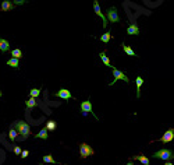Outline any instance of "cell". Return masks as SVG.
<instances>
[{"mask_svg": "<svg viewBox=\"0 0 174 165\" xmlns=\"http://www.w3.org/2000/svg\"><path fill=\"white\" fill-rule=\"evenodd\" d=\"M13 127L17 130V132L20 133L23 136V139H26L28 136L31 134V129H30V125L24 120H18V122H14L13 123Z\"/></svg>", "mask_w": 174, "mask_h": 165, "instance_id": "obj_1", "label": "cell"}, {"mask_svg": "<svg viewBox=\"0 0 174 165\" xmlns=\"http://www.w3.org/2000/svg\"><path fill=\"white\" fill-rule=\"evenodd\" d=\"M153 158H159V160H164V161H167V160H171L174 158V152L169 148H163V150H159L153 154Z\"/></svg>", "mask_w": 174, "mask_h": 165, "instance_id": "obj_2", "label": "cell"}, {"mask_svg": "<svg viewBox=\"0 0 174 165\" xmlns=\"http://www.w3.org/2000/svg\"><path fill=\"white\" fill-rule=\"evenodd\" d=\"M93 154H95V151H93V148L91 145H88L86 143H81L79 144V157L81 158H88L89 155H93Z\"/></svg>", "mask_w": 174, "mask_h": 165, "instance_id": "obj_3", "label": "cell"}, {"mask_svg": "<svg viewBox=\"0 0 174 165\" xmlns=\"http://www.w3.org/2000/svg\"><path fill=\"white\" fill-rule=\"evenodd\" d=\"M79 109H81V113H82L84 116H86L88 113H93V111H92V104H91V101H89V99H86V101L81 102V106H79ZM93 116L98 119L96 113H93Z\"/></svg>", "mask_w": 174, "mask_h": 165, "instance_id": "obj_4", "label": "cell"}, {"mask_svg": "<svg viewBox=\"0 0 174 165\" xmlns=\"http://www.w3.org/2000/svg\"><path fill=\"white\" fill-rule=\"evenodd\" d=\"M113 76H114V80H113V81L110 82L109 86H113V84H114V82L117 81V80H123V81H124V82H127V84H128V82H130V79H128V77L125 76V74H124V73H123V72H120V70H118V69H116V67H114V69H113Z\"/></svg>", "mask_w": 174, "mask_h": 165, "instance_id": "obj_5", "label": "cell"}, {"mask_svg": "<svg viewBox=\"0 0 174 165\" xmlns=\"http://www.w3.org/2000/svg\"><path fill=\"white\" fill-rule=\"evenodd\" d=\"M107 20L113 24L120 21V17H118V13H117V9H116V7H110L107 10Z\"/></svg>", "mask_w": 174, "mask_h": 165, "instance_id": "obj_6", "label": "cell"}, {"mask_svg": "<svg viewBox=\"0 0 174 165\" xmlns=\"http://www.w3.org/2000/svg\"><path fill=\"white\" fill-rule=\"evenodd\" d=\"M93 9H95V13L98 14L100 18H102V21H103V28H106L107 27V17L105 16V14L102 13V10H100V6H99V2H93Z\"/></svg>", "mask_w": 174, "mask_h": 165, "instance_id": "obj_7", "label": "cell"}, {"mask_svg": "<svg viewBox=\"0 0 174 165\" xmlns=\"http://www.w3.org/2000/svg\"><path fill=\"white\" fill-rule=\"evenodd\" d=\"M173 139H174V129H169L167 132L163 134V137H160V139H159V141H162V143H170Z\"/></svg>", "mask_w": 174, "mask_h": 165, "instance_id": "obj_8", "label": "cell"}, {"mask_svg": "<svg viewBox=\"0 0 174 165\" xmlns=\"http://www.w3.org/2000/svg\"><path fill=\"white\" fill-rule=\"evenodd\" d=\"M56 97H59V98H63V99H72L71 93H70L68 90H66V88H60L59 91L56 93Z\"/></svg>", "mask_w": 174, "mask_h": 165, "instance_id": "obj_9", "label": "cell"}, {"mask_svg": "<svg viewBox=\"0 0 174 165\" xmlns=\"http://www.w3.org/2000/svg\"><path fill=\"white\" fill-rule=\"evenodd\" d=\"M127 34L128 35H139L141 31H139V27L137 24H131V25L127 28Z\"/></svg>", "mask_w": 174, "mask_h": 165, "instance_id": "obj_10", "label": "cell"}, {"mask_svg": "<svg viewBox=\"0 0 174 165\" xmlns=\"http://www.w3.org/2000/svg\"><path fill=\"white\" fill-rule=\"evenodd\" d=\"M7 50H10V43H9V41L4 39V38H0V52L6 53Z\"/></svg>", "mask_w": 174, "mask_h": 165, "instance_id": "obj_11", "label": "cell"}, {"mask_svg": "<svg viewBox=\"0 0 174 165\" xmlns=\"http://www.w3.org/2000/svg\"><path fill=\"white\" fill-rule=\"evenodd\" d=\"M14 9V3L13 2H9V0H4L2 2V11H10Z\"/></svg>", "mask_w": 174, "mask_h": 165, "instance_id": "obj_12", "label": "cell"}, {"mask_svg": "<svg viewBox=\"0 0 174 165\" xmlns=\"http://www.w3.org/2000/svg\"><path fill=\"white\" fill-rule=\"evenodd\" d=\"M135 82H137V98H141V86L144 84V80L141 76H138L135 79Z\"/></svg>", "mask_w": 174, "mask_h": 165, "instance_id": "obj_13", "label": "cell"}, {"mask_svg": "<svg viewBox=\"0 0 174 165\" xmlns=\"http://www.w3.org/2000/svg\"><path fill=\"white\" fill-rule=\"evenodd\" d=\"M99 57L102 59V62L105 63L107 67H110V69H114V67L110 64V60H109V57H107V55H106V52H100V53H99Z\"/></svg>", "mask_w": 174, "mask_h": 165, "instance_id": "obj_14", "label": "cell"}, {"mask_svg": "<svg viewBox=\"0 0 174 165\" xmlns=\"http://www.w3.org/2000/svg\"><path fill=\"white\" fill-rule=\"evenodd\" d=\"M132 160H138L141 164H144V165H149V158H146L144 154H139V155H134L132 157Z\"/></svg>", "mask_w": 174, "mask_h": 165, "instance_id": "obj_15", "label": "cell"}, {"mask_svg": "<svg viewBox=\"0 0 174 165\" xmlns=\"http://www.w3.org/2000/svg\"><path fill=\"white\" fill-rule=\"evenodd\" d=\"M33 137H36V139H42V140H46L49 136H47V130H46V127H43V129H40V132L39 133H36Z\"/></svg>", "mask_w": 174, "mask_h": 165, "instance_id": "obj_16", "label": "cell"}, {"mask_svg": "<svg viewBox=\"0 0 174 165\" xmlns=\"http://www.w3.org/2000/svg\"><path fill=\"white\" fill-rule=\"evenodd\" d=\"M121 48H123V50H124V52L127 53L128 56H132V57H135V56H137V55H135V52H134V50H132L130 46H127V45H125L124 42L121 43Z\"/></svg>", "mask_w": 174, "mask_h": 165, "instance_id": "obj_17", "label": "cell"}, {"mask_svg": "<svg viewBox=\"0 0 174 165\" xmlns=\"http://www.w3.org/2000/svg\"><path fill=\"white\" fill-rule=\"evenodd\" d=\"M56 127H57V123L54 120H47V123H46L47 132H53V130H56Z\"/></svg>", "mask_w": 174, "mask_h": 165, "instance_id": "obj_18", "label": "cell"}, {"mask_svg": "<svg viewBox=\"0 0 174 165\" xmlns=\"http://www.w3.org/2000/svg\"><path fill=\"white\" fill-rule=\"evenodd\" d=\"M11 56H13L14 59H18V60H20L21 57H23V50L18 49V48H17V49H13V50H11Z\"/></svg>", "mask_w": 174, "mask_h": 165, "instance_id": "obj_19", "label": "cell"}, {"mask_svg": "<svg viewBox=\"0 0 174 165\" xmlns=\"http://www.w3.org/2000/svg\"><path fill=\"white\" fill-rule=\"evenodd\" d=\"M25 105H26V108H28V109L35 108V106L38 105V102H36V98H30V99H28V101L25 102Z\"/></svg>", "mask_w": 174, "mask_h": 165, "instance_id": "obj_20", "label": "cell"}, {"mask_svg": "<svg viewBox=\"0 0 174 165\" xmlns=\"http://www.w3.org/2000/svg\"><path fill=\"white\" fill-rule=\"evenodd\" d=\"M7 66H11V67H14V69H18V59H14V57L9 59L7 60Z\"/></svg>", "mask_w": 174, "mask_h": 165, "instance_id": "obj_21", "label": "cell"}, {"mask_svg": "<svg viewBox=\"0 0 174 165\" xmlns=\"http://www.w3.org/2000/svg\"><path fill=\"white\" fill-rule=\"evenodd\" d=\"M17 136H18V132H17L14 127H11L10 132H9V139H10L11 141H14V140L17 139Z\"/></svg>", "mask_w": 174, "mask_h": 165, "instance_id": "obj_22", "label": "cell"}, {"mask_svg": "<svg viewBox=\"0 0 174 165\" xmlns=\"http://www.w3.org/2000/svg\"><path fill=\"white\" fill-rule=\"evenodd\" d=\"M110 39H112V35H110V31H107V32H105L102 36H100V41H102L103 43H107Z\"/></svg>", "mask_w": 174, "mask_h": 165, "instance_id": "obj_23", "label": "cell"}, {"mask_svg": "<svg viewBox=\"0 0 174 165\" xmlns=\"http://www.w3.org/2000/svg\"><path fill=\"white\" fill-rule=\"evenodd\" d=\"M40 95V90L39 88H32L30 91V97L31 98H36V97H39Z\"/></svg>", "mask_w": 174, "mask_h": 165, "instance_id": "obj_24", "label": "cell"}, {"mask_svg": "<svg viewBox=\"0 0 174 165\" xmlns=\"http://www.w3.org/2000/svg\"><path fill=\"white\" fill-rule=\"evenodd\" d=\"M43 162H52V164H56V160L53 158L50 154H47V155H45V157H43Z\"/></svg>", "mask_w": 174, "mask_h": 165, "instance_id": "obj_25", "label": "cell"}, {"mask_svg": "<svg viewBox=\"0 0 174 165\" xmlns=\"http://www.w3.org/2000/svg\"><path fill=\"white\" fill-rule=\"evenodd\" d=\"M13 151H14V154H17V155H21V152H23V150H21V147H18V145H14V147H13Z\"/></svg>", "mask_w": 174, "mask_h": 165, "instance_id": "obj_26", "label": "cell"}, {"mask_svg": "<svg viewBox=\"0 0 174 165\" xmlns=\"http://www.w3.org/2000/svg\"><path fill=\"white\" fill-rule=\"evenodd\" d=\"M28 154H30V151H28V150H24V151L21 152V157H23V158H26V157H28Z\"/></svg>", "mask_w": 174, "mask_h": 165, "instance_id": "obj_27", "label": "cell"}, {"mask_svg": "<svg viewBox=\"0 0 174 165\" xmlns=\"http://www.w3.org/2000/svg\"><path fill=\"white\" fill-rule=\"evenodd\" d=\"M24 3H25L24 0H16V2H14V6H16V4L17 6H18V4H24Z\"/></svg>", "mask_w": 174, "mask_h": 165, "instance_id": "obj_28", "label": "cell"}, {"mask_svg": "<svg viewBox=\"0 0 174 165\" xmlns=\"http://www.w3.org/2000/svg\"><path fill=\"white\" fill-rule=\"evenodd\" d=\"M125 165H134V162H132V161H130V162H128V164H125Z\"/></svg>", "mask_w": 174, "mask_h": 165, "instance_id": "obj_29", "label": "cell"}, {"mask_svg": "<svg viewBox=\"0 0 174 165\" xmlns=\"http://www.w3.org/2000/svg\"><path fill=\"white\" fill-rule=\"evenodd\" d=\"M164 165H174V164H173V162H166Z\"/></svg>", "mask_w": 174, "mask_h": 165, "instance_id": "obj_30", "label": "cell"}, {"mask_svg": "<svg viewBox=\"0 0 174 165\" xmlns=\"http://www.w3.org/2000/svg\"><path fill=\"white\" fill-rule=\"evenodd\" d=\"M0 97H2V91H0Z\"/></svg>", "mask_w": 174, "mask_h": 165, "instance_id": "obj_31", "label": "cell"}, {"mask_svg": "<svg viewBox=\"0 0 174 165\" xmlns=\"http://www.w3.org/2000/svg\"><path fill=\"white\" fill-rule=\"evenodd\" d=\"M63 165H66V164H63Z\"/></svg>", "mask_w": 174, "mask_h": 165, "instance_id": "obj_32", "label": "cell"}]
</instances>
